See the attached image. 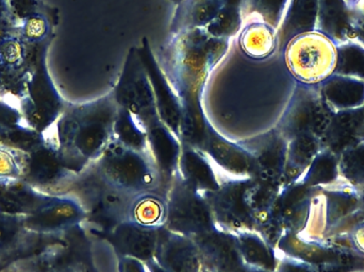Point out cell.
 I'll return each instance as SVG.
<instances>
[{"mask_svg": "<svg viewBox=\"0 0 364 272\" xmlns=\"http://www.w3.org/2000/svg\"><path fill=\"white\" fill-rule=\"evenodd\" d=\"M229 49V40L216 38L205 28L171 33L159 53L160 66L179 100L203 98L209 77Z\"/></svg>", "mask_w": 364, "mask_h": 272, "instance_id": "cell-1", "label": "cell"}, {"mask_svg": "<svg viewBox=\"0 0 364 272\" xmlns=\"http://www.w3.org/2000/svg\"><path fill=\"white\" fill-rule=\"evenodd\" d=\"M117 110L119 106L111 91L70 115L65 134L68 162L72 170L81 173L102 156L113 139Z\"/></svg>", "mask_w": 364, "mask_h": 272, "instance_id": "cell-2", "label": "cell"}, {"mask_svg": "<svg viewBox=\"0 0 364 272\" xmlns=\"http://www.w3.org/2000/svg\"><path fill=\"white\" fill-rule=\"evenodd\" d=\"M92 165L109 183L132 196L168 190L149 154L125 147L114 139Z\"/></svg>", "mask_w": 364, "mask_h": 272, "instance_id": "cell-3", "label": "cell"}, {"mask_svg": "<svg viewBox=\"0 0 364 272\" xmlns=\"http://www.w3.org/2000/svg\"><path fill=\"white\" fill-rule=\"evenodd\" d=\"M277 251L320 272H364V254L346 236L308 239L301 234L284 233Z\"/></svg>", "mask_w": 364, "mask_h": 272, "instance_id": "cell-4", "label": "cell"}, {"mask_svg": "<svg viewBox=\"0 0 364 272\" xmlns=\"http://www.w3.org/2000/svg\"><path fill=\"white\" fill-rule=\"evenodd\" d=\"M81 173L80 196L77 201L85 211V219L92 222L98 236L102 237L117 224L128 220L134 196L109 183L93 165Z\"/></svg>", "mask_w": 364, "mask_h": 272, "instance_id": "cell-5", "label": "cell"}, {"mask_svg": "<svg viewBox=\"0 0 364 272\" xmlns=\"http://www.w3.org/2000/svg\"><path fill=\"white\" fill-rule=\"evenodd\" d=\"M284 55L297 82L320 85L335 72L337 44L316 30L295 36L284 48Z\"/></svg>", "mask_w": 364, "mask_h": 272, "instance_id": "cell-6", "label": "cell"}, {"mask_svg": "<svg viewBox=\"0 0 364 272\" xmlns=\"http://www.w3.org/2000/svg\"><path fill=\"white\" fill-rule=\"evenodd\" d=\"M335 114L318 85L297 82L275 128L288 141L306 134L322 138Z\"/></svg>", "mask_w": 364, "mask_h": 272, "instance_id": "cell-7", "label": "cell"}, {"mask_svg": "<svg viewBox=\"0 0 364 272\" xmlns=\"http://www.w3.org/2000/svg\"><path fill=\"white\" fill-rule=\"evenodd\" d=\"M164 227L188 237L218 228L203 195L188 185L179 173L175 175L168 190Z\"/></svg>", "mask_w": 364, "mask_h": 272, "instance_id": "cell-8", "label": "cell"}, {"mask_svg": "<svg viewBox=\"0 0 364 272\" xmlns=\"http://www.w3.org/2000/svg\"><path fill=\"white\" fill-rule=\"evenodd\" d=\"M112 93L119 107L128 111L144 129L160 121L153 89L139 55L138 46H132L128 51Z\"/></svg>", "mask_w": 364, "mask_h": 272, "instance_id": "cell-9", "label": "cell"}, {"mask_svg": "<svg viewBox=\"0 0 364 272\" xmlns=\"http://www.w3.org/2000/svg\"><path fill=\"white\" fill-rule=\"evenodd\" d=\"M252 182L250 178H228L222 180L215 192L203 194L218 229L232 234L256 231L245 201L246 192Z\"/></svg>", "mask_w": 364, "mask_h": 272, "instance_id": "cell-10", "label": "cell"}, {"mask_svg": "<svg viewBox=\"0 0 364 272\" xmlns=\"http://www.w3.org/2000/svg\"><path fill=\"white\" fill-rule=\"evenodd\" d=\"M254 156L252 179L257 183L282 188L288 141L276 128L240 141Z\"/></svg>", "mask_w": 364, "mask_h": 272, "instance_id": "cell-11", "label": "cell"}, {"mask_svg": "<svg viewBox=\"0 0 364 272\" xmlns=\"http://www.w3.org/2000/svg\"><path fill=\"white\" fill-rule=\"evenodd\" d=\"M138 51L151 82L160 121L179 138L182 115L181 100L162 70L149 38H143Z\"/></svg>", "mask_w": 364, "mask_h": 272, "instance_id": "cell-12", "label": "cell"}, {"mask_svg": "<svg viewBox=\"0 0 364 272\" xmlns=\"http://www.w3.org/2000/svg\"><path fill=\"white\" fill-rule=\"evenodd\" d=\"M214 166L224 171L229 178H250L254 173L255 160L240 141H229L218 134L209 124L205 141L200 149Z\"/></svg>", "mask_w": 364, "mask_h": 272, "instance_id": "cell-13", "label": "cell"}, {"mask_svg": "<svg viewBox=\"0 0 364 272\" xmlns=\"http://www.w3.org/2000/svg\"><path fill=\"white\" fill-rule=\"evenodd\" d=\"M191 239L205 268L213 272H243L246 268L232 233L216 228Z\"/></svg>", "mask_w": 364, "mask_h": 272, "instance_id": "cell-14", "label": "cell"}, {"mask_svg": "<svg viewBox=\"0 0 364 272\" xmlns=\"http://www.w3.org/2000/svg\"><path fill=\"white\" fill-rule=\"evenodd\" d=\"M159 228L125 220L100 237L112 246L119 258H134L147 263L154 260Z\"/></svg>", "mask_w": 364, "mask_h": 272, "instance_id": "cell-15", "label": "cell"}, {"mask_svg": "<svg viewBox=\"0 0 364 272\" xmlns=\"http://www.w3.org/2000/svg\"><path fill=\"white\" fill-rule=\"evenodd\" d=\"M320 187H310L299 180L280 190L273 214L284 233L301 234L307 226L314 197Z\"/></svg>", "mask_w": 364, "mask_h": 272, "instance_id": "cell-16", "label": "cell"}, {"mask_svg": "<svg viewBox=\"0 0 364 272\" xmlns=\"http://www.w3.org/2000/svg\"><path fill=\"white\" fill-rule=\"evenodd\" d=\"M154 260L168 272H200V254L191 237L160 227Z\"/></svg>", "mask_w": 364, "mask_h": 272, "instance_id": "cell-17", "label": "cell"}, {"mask_svg": "<svg viewBox=\"0 0 364 272\" xmlns=\"http://www.w3.org/2000/svg\"><path fill=\"white\" fill-rule=\"evenodd\" d=\"M151 161L166 190L178 173L182 143L161 121L145 128Z\"/></svg>", "mask_w": 364, "mask_h": 272, "instance_id": "cell-18", "label": "cell"}, {"mask_svg": "<svg viewBox=\"0 0 364 272\" xmlns=\"http://www.w3.org/2000/svg\"><path fill=\"white\" fill-rule=\"evenodd\" d=\"M178 173L183 181L200 194L215 192L222 180L213 163L201 150L182 143Z\"/></svg>", "mask_w": 364, "mask_h": 272, "instance_id": "cell-19", "label": "cell"}, {"mask_svg": "<svg viewBox=\"0 0 364 272\" xmlns=\"http://www.w3.org/2000/svg\"><path fill=\"white\" fill-rule=\"evenodd\" d=\"M318 13V0H290L277 30L278 49L284 53L295 36L316 31Z\"/></svg>", "mask_w": 364, "mask_h": 272, "instance_id": "cell-20", "label": "cell"}, {"mask_svg": "<svg viewBox=\"0 0 364 272\" xmlns=\"http://www.w3.org/2000/svg\"><path fill=\"white\" fill-rule=\"evenodd\" d=\"M318 87L327 104L336 112L364 104V81L360 79L333 74Z\"/></svg>", "mask_w": 364, "mask_h": 272, "instance_id": "cell-21", "label": "cell"}, {"mask_svg": "<svg viewBox=\"0 0 364 272\" xmlns=\"http://www.w3.org/2000/svg\"><path fill=\"white\" fill-rule=\"evenodd\" d=\"M321 150V138L310 134L289 141L282 187L299 181Z\"/></svg>", "mask_w": 364, "mask_h": 272, "instance_id": "cell-22", "label": "cell"}, {"mask_svg": "<svg viewBox=\"0 0 364 272\" xmlns=\"http://www.w3.org/2000/svg\"><path fill=\"white\" fill-rule=\"evenodd\" d=\"M239 34L240 48L250 59H267L278 48L277 30L260 19L248 21Z\"/></svg>", "mask_w": 364, "mask_h": 272, "instance_id": "cell-23", "label": "cell"}, {"mask_svg": "<svg viewBox=\"0 0 364 272\" xmlns=\"http://www.w3.org/2000/svg\"><path fill=\"white\" fill-rule=\"evenodd\" d=\"M235 243L246 266L275 272L279 252L272 247L256 231H244L235 234Z\"/></svg>", "mask_w": 364, "mask_h": 272, "instance_id": "cell-24", "label": "cell"}, {"mask_svg": "<svg viewBox=\"0 0 364 272\" xmlns=\"http://www.w3.org/2000/svg\"><path fill=\"white\" fill-rule=\"evenodd\" d=\"M223 6V0H182L175 10L171 33L207 27Z\"/></svg>", "mask_w": 364, "mask_h": 272, "instance_id": "cell-25", "label": "cell"}, {"mask_svg": "<svg viewBox=\"0 0 364 272\" xmlns=\"http://www.w3.org/2000/svg\"><path fill=\"white\" fill-rule=\"evenodd\" d=\"M350 6L346 0H318L316 31L325 34L336 44L348 42L346 38Z\"/></svg>", "mask_w": 364, "mask_h": 272, "instance_id": "cell-26", "label": "cell"}, {"mask_svg": "<svg viewBox=\"0 0 364 272\" xmlns=\"http://www.w3.org/2000/svg\"><path fill=\"white\" fill-rule=\"evenodd\" d=\"M168 192H149L136 195L130 203L128 220L143 226L160 228L164 226Z\"/></svg>", "mask_w": 364, "mask_h": 272, "instance_id": "cell-27", "label": "cell"}, {"mask_svg": "<svg viewBox=\"0 0 364 272\" xmlns=\"http://www.w3.org/2000/svg\"><path fill=\"white\" fill-rule=\"evenodd\" d=\"M113 139L125 147L149 156V143L144 127L128 111L121 107H119L113 125Z\"/></svg>", "mask_w": 364, "mask_h": 272, "instance_id": "cell-28", "label": "cell"}, {"mask_svg": "<svg viewBox=\"0 0 364 272\" xmlns=\"http://www.w3.org/2000/svg\"><path fill=\"white\" fill-rule=\"evenodd\" d=\"M340 179L339 156L328 150H321L301 181L310 187H326Z\"/></svg>", "mask_w": 364, "mask_h": 272, "instance_id": "cell-29", "label": "cell"}, {"mask_svg": "<svg viewBox=\"0 0 364 272\" xmlns=\"http://www.w3.org/2000/svg\"><path fill=\"white\" fill-rule=\"evenodd\" d=\"M282 188L252 182L245 195L246 205L256 224V230L273 212L276 199Z\"/></svg>", "mask_w": 364, "mask_h": 272, "instance_id": "cell-30", "label": "cell"}, {"mask_svg": "<svg viewBox=\"0 0 364 272\" xmlns=\"http://www.w3.org/2000/svg\"><path fill=\"white\" fill-rule=\"evenodd\" d=\"M333 74L364 81V46L348 40L337 45V63Z\"/></svg>", "mask_w": 364, "mask_h": 272, "instance_id": "cell-31", "label": "cell"}, {"mask_svg": "<svg viewBox=\"0 0 364 272\" xmlns=\"http://www.w3.org/2000/svg\"><path fill=\"white\" fill-rule=\"evenodd\" d=\"M290 0H246L243 8V16H255L278 30Z\"/></svg>", "mask_w": 364, "mask_h": 272, "instance_id": "cell-32", "label": "cell"}, {"mask_svg": "<svg viewBox=\"0 0 364 272\" xmlns=\"http://www.w3.org/2000/svg\"><path fill=\"white\" fill-rule=\"evenodd\" d=\"M340 177L353 187L364 188V141L339 156Z\"/></svg>", "mask_w": 364, "mask_h": 272, "instance_id": "cell-33", "label": "cell"}, {"mask_svg": "<svg viewBox=\"0 0 364 272\" xmlns=\"http://www.w3.org/2000/svg\"><path fill=\"white\" fill-rule=\"evenodd\" d=\"M243 10L239 6H224L215 18L205 27L208 33L216 38L230 40L241 31L243 26Z\"/></svg>", "mask_w": 364, "mask_h": 272, "instance_id": "cell-34", "label": "cell"}, {"mask_svg": "<svg viewBox=\"0 0 364 272\" xmlns=\"http://www.w3.org/2000/svg\"><path fill=\"white\" fill-rule=\"evenodd\" d=\"M25 59V47L16 36L0 40V63L6 67H18Z\"/></svg>", "mask_w": 364, "mask_h": 272, "instance_id": "cell-35", "label": "cell"}, {"mask_svg": "<svg viewBox=\"0 0 364 272\" xmlns=\"http://www.w3.org/2000/svg\"><path fill=\"white\" fill-rule=\"evenodd\" d=\"M21 32L27 42H42L49 33L48 21L42 14L34 13L25 19Z\"/></svg>", "mask_w": 364, "mask_h": 272, "instance_id": "cell-36", "label": "cell"}, {"mask_svg": "<svg viewBox=\"0 0 364 272\" xmlns=\"http://www.w3.org/2000/svg\"><path fill=\"white\" fill-rule=\"evenodd\" d=\"M21 171L18 154L11 148L0 145V181L16 179Z\"/></svg>", "mask_w": 364, "mask_h": 272, "instance_id": "cell-37", "label": "cell"}, {"mask_svg": "<svg viewBox=\"0 0 364 272\" xmlns=\"http://www.w3.org/2000/svg\"><path fill=\"white\" fill-rule=\"evenodd\" d=\"M346 38L364 46V11L357 6L350 8Z\"/></svg>", "mask_w": 364, "mask_h": 272, "instance_id": "cell-38", "label": "cell"}, {"mask_svg": "<svg viewBox=\"0 0 364 272\" xmlns=\"http://www.w3.org/2000/svg\"><path fill=\"white\" fill-rule=\"evenodd\" d=\"M275 272H320L311 265L301 261L295 260L290 256H282L279 254L277 268Z\"/></svg>", "mask_w": 364, "mask_h": 272, "instance_id": "cell-39", "label": "cell"}, {"mask_svg": "<svg viewBox=\"0 0 364 272\" xmlns=\"http://www.w3.org/2000/svg\"><path fill=\"white\" fill-rule=\"evenodd\" d=\"M119 272H149L142 261L134 258H119Z\"/></svg>", "mask_w": 364, "mask_h": 272, "instance_id": "cell-40", "label": "cell"}, {"mask_svg": "<svg viewBox=\"0 0 364 272\" xmlns=\"http://www.w3.org/2000/svg\"><path fill=\"white\" fill-rule=\"evenodd\" d=\"M346 237L359 252L364 254V224L357 226Z\"/></svg>", "mask_w": 364, "mask_h": 272, "instance_id": "cell-41", "label": "cell"}, {"mask_svg": "<svg viewBox=\"0 0 364 272\" xmlns=\"http://www.w3.org/2000/svg\"><path fill=\"white\" fill-rule=\"evenodd\" d=\"M358 111L359 137L364 141V104L357 108Z\"/></svg>", "mask_w": 364, "mask_h": 272, "instance_id": "cell-42", "label": "cell"}, {"mask_svg": "<svg viewBox=\"0 0 364 272\" xmlns=\"http://www.w3.org/2000/svg\"><path fill=\"white\" fill-rule=\"evenodd\" d=\"M145 264L149 267V272H168L164 271L161 266H159L155 260L149 261V262L145 263Z\"/></svg>", "mask_w": 364, "mask_h": 272, "instance_id": "cell-43", "label": "cell"}, {"mask_svg": "<svg viewBox=\"0 0 364 272\" xmlns=\"http://www.w3.org/2000/svg\"><path fill=\"white\" fill-rule=\"evenodd\" d=\"M360 190V205H359V218H360L361 224H364V188Z\"/></svg>", "mask_w": 364, "mask_h": 272, "instance_id": "cell-44", "label": "cell"}, {"mask_svg": "<svg viewBox=\"0 0 364 272\" xmlns=\"http://www.w3.org/2000/svg\"><path fill=\"white\" fill-rule=\"evenodd\" d=\"M223 2H224V6H239V8H243L246 0H223Z\"/></svg>", "mask_w": 364, "mask_h": 272, "instance_id": "cell-45", "label": "cell"}, {"mask_svg": "<svg viewBox=\"0 0 364 272\" xmlns=\"http://www.w3.org/2000/svg\"><path fill=\"white\" fill-rule=\"evenodd\" d=\"M243 272H272V271H263V269L252 268V267L246 266V268L244 269Z\"/></svg>", "mask_w": 364, "mask_h": 272, "instance_id": "cell-46", "label": "cell"}, {"mask_svg": "<svg viewBox=\"0 0 364 272\" xmlns=\"http://www.w3.org/2000/svg\"><path fill=\"white\" fill-rule=\"evenodd\" d=\"M200 272H213V271H210V269L205 268V267L203 266V268H201Z\"/></svg>", "mask_w": 364, "mask_h": 272, "instance_id": "cell-47", "label": "cell"}]
</instances>
